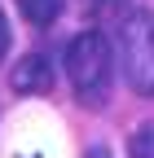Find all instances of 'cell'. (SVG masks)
<instances>
[{
	"label": "cell",
	"mask_w": 154,
	"mask_h": 158,
	"mask_svg": "<svg viewBox=\"0 0 154 158\" xmlns=\"http://www.w3.org/2000/svg\"><path fill=\"white\" fill-rule=\"evenodd\" d=\"M62 5H66V0H18L22 18H27V22H35V27H49V22H57Z\"/></svg>",
	"instance_id": "4"
},
{
	"label": "cell",
	"mask_w": 154,
	"mask_h": 158,
	"mask_svg": "<svg viewBox=\"0 0 154 158\" xmlns=\"http://www.w3.org/2000/svg\"><path fill=\"white\" fill-rule=\"evenodd\" d=\"M110 66H114V57H110V40L101 31L75 35L66 44V75H71L75 101H84L92 110L106 106V97H110Z\"/></svg>",
	"instance_id": "1"
},
{
	"label": "cell",
	"mask_w": 154,
	"mask_h": 158,
	"mask_svg": "<svg viewBox=\"0 0 154 158\" xmlns=\"http://www.w3.org/2000/svg\"><path fill=\"white\" fill-rule=\"evenodd\" d=\"M84 158H110V149H101V145H92V149H88Z\"/></svg>",
	"instance_id": "7"
},
{
	"label": "cell",
	"mask_w": 154,
	"mask_h": 158,
	"mask_svg": "<svg viewBox=\"0 0 154 158\" xmlns=\"http://www.w3.org/2000/svg\"><path fill=\"white\" fill-rule=\"evenodd\" d=\"M49 88H53V57L49 53H27L13 66V92L35 97V92H49Z\"/></svg>",
	"instance_id": "3"
},
{
	"label": "cell",
	"mask_w": 154,
	"mask_h": 158,
	"mask_svg": "<svg viewBox=\"0 0 154 158\" xmlns=\"http://www.w3.org/2000/svg\"><path fill=\"white\" fill-rule=\"evenodd\" d=\"M119 66L132 92L154 97V13L137 9L119 22Z\"/></svg>",
	"instance_id": "2"
},
{
	"label": "cell",
	"mask_w": 154,
	"mask_h": 158,
	"mask_svg": "<svg viewBox=\"0 0 154 158\" xmlns=\"http://www.w3.org/2000/svg\"><path fill=\"white\" fill-rule=\"evenodd\" d=\"M128 158H154V123H145L128 136Z\"/></svg>",
	"instance_id": "5"
},
{
	"label": "cell",
	"mask_w": 154,
	"mask_h": 158,
	"mask_svg": "<svg viewBox=\"0 0 154 158\" xmlns=\"http://www.w3.org/2000/svg\"><path fill=\"white\" fill-rule=\"evenodd\" d=\"M9 53V22H5V9H0V62H5Z\"/></svg>",
	"instance_id": "6"
}]
</instances>
